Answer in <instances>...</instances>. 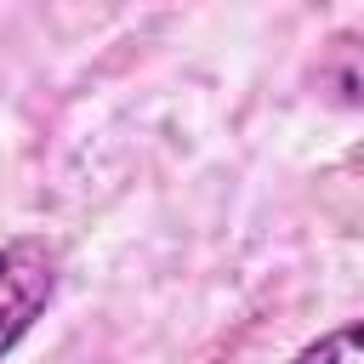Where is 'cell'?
Wrapping results in <instances>:
<instances>
[{"label": "cell", "instance_id": "obj_2", "mask_svg": "<svg viewBox=\"0 0 364 364\" xmlns=\"http://www.w3.org/2000/svg\"><path fill=\"white\" fill-rule=\"evenodd\" d=\"M290 364H364V330L358 324H336L330 336L307 341Z\"/></svg>", "mask_w": 364, "mask_h": 364}, {"label": "cell", "instance_id": "obj_1", "mask_svg": "<svg viewBox=\"0 0 364 364\" xmlns=\"http://www.w3.org/2000/svg\"><path fill=\"white\" fill-rule=\"evenodd\" d=\"M57 296V250L46 239H11L0 245V358L46 318Z\"/></svg>", "mask_w": 364, "mask_h": 364}]
</instances>
